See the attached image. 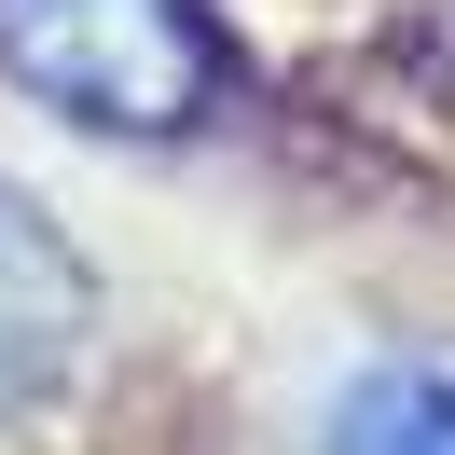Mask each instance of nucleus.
Segmentation results:
<instances>
[{
	"instance_id": "obj_1",
	"label": "nucleus",
	"mask_w": 455,
	"mask_h": 455,
	"mask_svg": "<svg viewBox=\"0 0 455 455\" xmlns=\"http://www.w3.org/2000/svg\"><path fill=\"white\" fill-rule=\"evenodd\" d=\"M0 69L97 139H180L221 97V42L194 0H0Z\"/></svg>"
},
{
	"instance_id": "obj_2",
	"label": "nucleus",
	"mask_w": 455,
	"mask_h": 455,
	"mask_svg": "<svg viewBox=\"0 0 455 455\" xmlns=\"http://www.w3.org/2000/svg\"><path fill=\"white\" fill-rule=\"evenodd\" d=\"M84 331H97L84 249H69L14 180H0V427L28 414V400H56V372L84 359Z\"/></svg>"
},
{
	"instance_id": "obj_3",
	"label": "nucleus",
	"mask_w": 455,
	"mask_h": 455,
	"mask_svg": "<svg viewBox=\"0 0 455 455\" xmlns=\"http://www.w3.org/2000/svg\"><path fill=\"white\" fill-rule=\"evenodd\" d=\"M331 455H455V372H359V387L331 400Z\"/></svg>"
}]
</instances>
